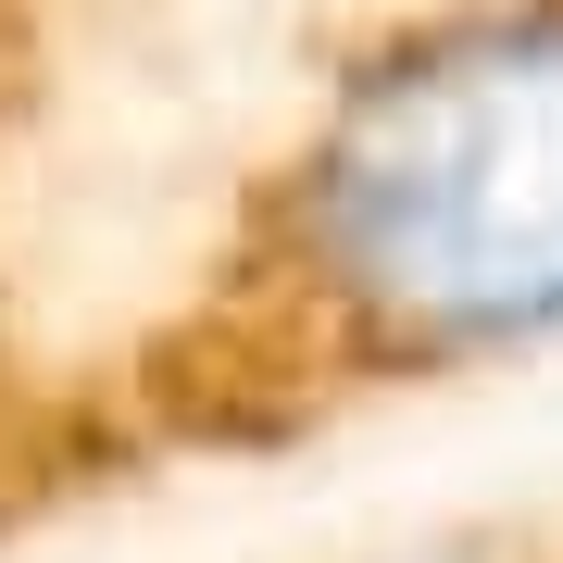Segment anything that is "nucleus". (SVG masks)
<instances>
[{"instance_id": "1", "label": "nucleus", "mask_w": 563, "mask_h": 563, "mask_svg": "<svg viewBox=\"0 0 563 563\" xmlns=\"http://www.w3.org/2000/svg\"><path fill=\"white\" fill-rule=\"evenodd\" d=\"M325 288L413 351L563 325V0L388 51L301 176Z\"/></svg>"}]
</instances>
